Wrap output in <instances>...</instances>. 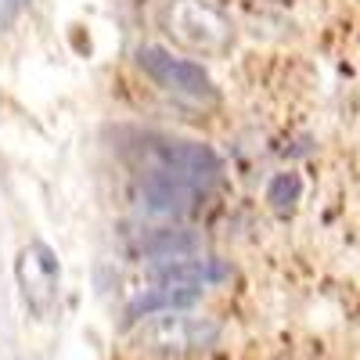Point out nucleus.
Returning <instances> with one entry per match:
<instances>
[{
	"label": "nucleus",
	"mask_w": 360,
	"mask_h": 360,
	"mask_svg": "<svg viewBox=\"0 0 360 360\" xmlns=\"http://www.w3.org/2000/svg\"><path fill=\"white\" fill-rule=\"evenodd\" d=\"M217 335H220V324L213 317L162 310V314H152V321L141 328V346L152 353H195V349L213 346Z\"/></svg>",
	"instance_id": "nucleus-1"
},
{
	"label": "nucleus",
	"mask_w": 360,
	"mask_h": 360,
	"mask_svg": "<svg viewBox=\"0 0 360 360\" xmlns=\"http://www.w3.org/2000/svg\"><path fill=\"white\" fill-rule=\"evenodd\" d=\"M15 278L25 307L37 317H47L58 303V285H62V266H58L54 252L44 242H29L15 263Z\"/></svg>",
	"instance_id": "nucleus-2"
},
{
	"label": "nucleus",
	"mask_w": 360,
	"mask_h": 360,
	"mask_svg": "<svg viewBox=\"0 0 360 360\" xmlns=\"http://www.w3.org/2000/svg\"><path fill=\"white\" fill-rule=\"evenodd\" d=\"M148 173H162L173 176L180 184H191V188H205L213 184L217 173H220V159L213 148L205 144H191V141H159L155 144V166Z\"/></svg>",
	"instance_id": "nucleus-3"
},
{
	"label": "nucleus",
	"mask_w": 360,
	"mask_h": 360,
	"mask_svg": "<svg viewBox=\"0 0 360 360\" xmlns=\"http://www.w3.org/2000/svg\"><path fill=\"white\" fill-rule=\"evenodd\" d=\"M166 22H169V33L195 51H224L231 44V22L220 11L198 4V0L173 4L166 11Z\"/></svg>",
	"instance_id": "nucleus-4"
},
{
	"label": "nucleus",
	"mask_w": 360,
	"mask_h": 360,
	"mask_svg": "<svg viewBox=\"0 0 360 360\" xmlns=\"http://www.w3.org/2000/svg\"><path fill=\"white\" fill-rule=\"evenodd\" d=\"M137 62L141 69L152 76L159 86L173 90V94H184V98H213V83H209L205 69L195 62H184V58H173L162 47H141L137 51Z\"/></svg>",
	"instance_id": "nucleus-5"
},
{
	"label": "nucleus",
	"mask_w": 360,
	"mask_h": 360,
	"mask_svg": "<svg viewBox=\"0 0 360 360\" xmlns=\"http://www.w3.org/2000/svg\"><path fill=\"white\" fill-rule=\"evenodd\" d=\"M155 278H159V281H169V285H195V288H205V285H217V281L231 278V266L220 263V259L188 256V259L155 263Z\"/></svg>",
	"instance_id": "nucleus-6"
},
{
	"label": "nucleus",
	"mask_w": 360,
	"mask_h": 360,
	"mask_svg": "<svg viewBox=\"0 0 360 360\" xmlns=\"http://www.w3.org/2000/svg\"><path fill=\"white\" fill-rule=\"evenodd\" d=\"M141 198L152 213H188L198 198V188L180 184V180L162 176V173H148L141 184Z\"/></svg>",
	"instance_id": "nucleus-7"
},
{
	"label": "nucleus",
	"mask_w": 360,
	"mask_h": 360,
	"mask_svg": "<svg viewBox=\"0 0 360 360\" xmlns=\"http://www.w3.org/2000/svg\"><path fill=\"white\" fill-rule=\"evenodd\" d=\"M198 295H202V288H195V285H169V281H159L152 292H144V295L134 299L130 310H127V317H130V321H141V317H152V314H162V310H188Z\"/></svg>",
	"instance_id": "nucleus-8"
},
{
	"label": "nucleus",
	"mask_w": 360,
	"mask_h": 360,
	"mask_svg": "<svg viewBox=\"0 0 360 360\" xmlns=\"http://www.w3.org/2000/svg\"><path fill=\"white\" fill-rule=\"evenodd\" d=\"M202 249V242L191 234V231H155L152 238L144 242V252L152 256L155 263H166V259H188Z\"/></svg>",
	"instance_id": "nucleus-9"
},
{
	"label": "nucleus",
	"mask_w": 360,
	"mask_h": 360,
	"mask_svg": "<svg viewBox=\"0 0 360 360\" xmlns=\"http://www.w3.org/2000/svg\"><path fill=\"white\" fill-rule=\"evenodd\" d=\"M299 191H303V184H299L295 173H281L270 180V191H266V202L278 209V213H288V209L299 202Z\"/></svg>",
	"instance_id": "nucleus-10"
},
{
	"label": "nucleus",
	"mask_w": 360,
	"mask_h": 360,
	"mask_svg": "<svg viewBox=\"0 0 360 360\" xmlns=\"http://www.w3.org/2000/svg\"><path fill=\"white\" fill-rule=\"evenodd\" d=\"M25 4H29V0H0V22H4V25H11Z\"/></svg>",
	"instance_id": "nucleus-11"
}]
</instances>
